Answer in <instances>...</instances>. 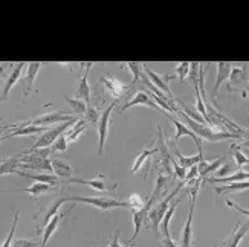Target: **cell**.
Here are the masks:
<instances>
[{"label":"cell","instance_id":"1","mask_svg":"<svg viewBox=\"0 0 249 247\" xmlns=\"http://www.w3.org/2000/svg\"><path fill=\"white\" fill-rule=\"evenodd\" d=\"M178 116L182 119V124H185L190 130L196 134L200 141H210V142H220V141H231V139H240L243 134L240 133H230V132H215L213 130V127L207 124H199L196 121H193L191 117H188L183 112H178Z\"/></svg>","mask_w":249,"mask_h":247},{"label":"cell","instance_id":"2","mask_svg":"<svg viewBox=\"0 0 249 247\" xmlns=\"http://www.w3.org/2000/svg\"><path fill=\"white\" fill-rule=\"evenodd\" d=\"M68 201H78V203H86V205H90L96 209L101 211H113L116 208H125L128 209L127 201H121L118 198H112V197H66Z\"/></svg>","mask_w":249,"mask_h":247},{"label":"cell","instance_id":"3","mask_svg":"<svg viewBox=\"0 0 249 247\" xmlns=\"http://www.w3.org/2000/svg\"><path fill=\"white\" fill-rule=\"evenodd\" d=\"M78 119H73V121H68V122H63V124H58L57 127H51L48 128V130L43 133L38 139H37V142L32 145L29 149L32 151V149H41V148H51V145L57 141V139L66 133L69 128L77 122Z\"/></svg>","mask_w":249,"mask_h":247},{"label":"cell","instance_id":"4","mask_svg":"<svg viewBox=\"0 0 249 247\" xmlns=\"http://www.w3.org/2000/svg\"><path fill=\"white\" fill-rule=\"evenodd\" d=\"M182 185H183V183H180L179 186H176V189L173 191L168 197H165L164 200H160L155 208H150V211L147 212V218H145V220H150V223H151V229H153L156 233L160 232V231H159V224H160L162 218H164L165 212H167V209H168V206H170V201H171V200H175V197H176L178 192L180 191Z\"/></svg>","mask_w":249,"mask_h":247},{"label":"cell","instance_id":"5","mask_svg":"<svg viewBox=\"0 0 249 247\" xmlns=\"http://www.w3.org/2000/svg\"><path fill=\"white\" fill-rule=\"evenodd\" d=\"M118 101H113L109 107L101 112L100 115V121L96 124V128H98V156L101 157L104 153V147H106V141L107 136H109V127H110V116L113 113V109L116 107Z\"/></svg>","mask_w":249,"mask_h":247},{"label":"cell","instance_id":"6","mask_svg":"<svg viewBox=\"0 0 249 247\" xmlns=\"http://www.w3.org/2000/svg\"><path fill=\"white\" fill-rule=\"evenodd\" d=\"M77 119L75 116L68 115L66 112H53V113H46L40 117H36V119L28 121V122H21L23 125H36V127H45V128H51V125H58L68 121H73Z\"/></svg>","mask_w":249,"mask_h":247},{"label":"cell","instance_id":"7","mask_svg":"<svg viewBox=\"0 0 249 247\" xmlns=\"http://www.w3.org/2000/svg\"><path fill=\"white\" fill-rule=\"evenodd\" d=\"M142 70L145 72L148 81H150L151 84H153L158 90H160L162 93H164L170 101H173V102L176 101L175 95H173V92L170 90V81L173 80V78H171L173 75H160V73H156V72H153L151 69H148L147 66H144Z\"/></svg>","mask_w":249,"mask_h":247},{"label":"cell","instance_id":"8","mask_svg":"<svg viewBox=\"0 0 249 247\" xmlns=\"http://www.w3.org/2000/svg\"><path fill=\"white\" fill-rule=\"evenodd\" d=\"M41 66H43V63L40 61H31L26 64V72L23 77V101L31 95V92L34 90V82Z\"/></svg>","mask_w":249,"mask_h":247},{"label":"cell","instance_id":"9","mask_svg":"<svg viewBox=\"0 0 249 247\" xmlns=\"http://www.w3.org/2000/svg\"><path fill=\"white\" fill-rule=\"evenodd\" d=\"M248 221H237L235 228L230 233V237H226L220 244L215 247H239V244L243 241V238L248 235Z\"/></svg>","mask_w":249,"mask_h":247},{"label":"cell","instance_id":"10","mask_svg":"<svg viewBox=\"0 0 249 247\" xmlns=\"http://www.w3.org/2000/svg\"><path fill=\"white\" fill-rule=\"evenodd\" d=\"M68 183H78V185H86V186H90L92 189L98 191V192H110V191H115V188L118 186V183L115 185H109L106 181V176L100 174L96 176L95 179H90V180H83V179H68Z\"/></svg>","mask_w":249,"mask_h":247},{"label":"cell","instance_id":"11","mask_svg":"<svg viewBox=\"0 0 249 247\" xmlns=\"http://www.w3.org/2000/svg\"><path fill=\"white\" fill-rule=\"evenodd\" d=\"M164 113H165V116L168 117V119H170V121L173 122V125L176 127V134H175V139H173V142L176 144V142L179 141L180 137L187 136V137H191L193 141L197 144V147H199V151H203V148H202V141H200V139H199V137H197L196 134H194V133H193V132L190 130V128H188V127H187L185 124H182V122H180L179 119H176V117H173V116H171L170 113H167V112H164Z\"/></svg>","mask_w":249,"mask_h":247},{"label":"cell","instance_id":"12","mask_svg":"<svg viewBox=\"0 0 249 247\" xmlns=\"http://www.w3.org/2000/svg\"><path fill=\"white\" fill-rule=\"evenodd\" d=\"M66 201H68L66 197H60V198H55L53 201L49 203L48 208L45 209V212H43L41 218H40V226H37V233H41L43 228H45L46 224L51 221V218H53V217L57 215V214L60 212V208H61Z\"/></svg>","mask_w":249,"mask_h":247},{"label":"cell","instance_id":"13","mask_svg":"<svg viewBox=\"0 0 249 247\" xmlns=\"http://www.w3.org/2000/svg\"><path fill=\"white\" fill-rule=\"evenodd\" d=\"M217 73H215V80H214V85H213V98L215 101V98H217V93H219V89L220 85L228 80L230 77V72L232 69V64L228 63V61H219L217 64Z\"/></svg>","mask_w":249,"mask_h":247},{"label":"cell","instance_id":"14","mask_svg":"<svg viewBox=\"0 0 249 247\" xmlns=\"http://www.w3.org/2000/svg\"><path fill=\"white\" fill-rule=\"evenodd\" d=\"M93 66V63H88V69H86L84 75L80 78V82L75 89V95L77 98L84 101V102H90V85H89V72Z\"/></svg>","mask_w":249,"mask_h":247},{"label":"cell","instance_id":"15","mask_svg":"<svg viewBox=\"0 0 249 247\" xmlns=\"http://www.w3.org/2000/svg\"><path fill=\"white\" fill-rule=\"evenodd\" d=\"M21 153L16 154L13 157H9L6 160H3L0 164V176H6V174H14V176H20L23 177V171L20 169V164H21Z\"/></svg>","mask_w":249,"mask_h":247},{"label":"cell","instance_id":"16","mask_svg":"<svg viewBox=\"0 0 249 247\" xmlns=\"http://www.w3.org/2000/svg\"><path fill=\"white\" fill-rule=\"evenodd\" d=\"M135 105H144V107H150V109H153V110H159V112H162L159 107H158V104L156 102H153V99L150 98V95H147L145 92H138L132 99L130 101H127L124 105H123V112H125V110H128V109H132V107H135Z\"/></svg>","mask_w":249,"mask_h":247},{"label":"cell","instance_id":"17","mask_svg":"<svg viewBox=\"0 0 249 247\" xmlns=\"http://www.w3.org/2000/svg\"><path fill=\"white\" fill-rule=\"evenodd\" d=\"M26 66V63H17L16 66L11 70V73L8 75V78L5 81V85H3V93H2V99H8L9 96V92L13 90L14 85L18 82L20 77H21V72H23V67Z\"/></svg>","mask_w":249,"mask_h":247},{"label":"cell","instance_id":"18","mask_svg":"<svg viewBox=\"0 0 249 247\" xmlns=\"http://www.w3.org/2000/svg\"><path fill=\"white\" fill-rule=\"evenodd\" d=\"M100 81L106 87V90L110 92V95L115 98V101H120V98L124 95V92L127 89L125 85L118 78H115V77H103Z\"/></svg>","mask_w":249,"mask_h":247},{"label":"cell","instance_id":"19","mask_svg":"<svg viewBox=\"0 0 249 247\" xmlns=\"http://www.w3.org/2000/svg\"><path fill=\"white\" fill-rule=\"evenodd\" d=\"M66 217V214H61V212H58L55 217L53 218H51V221L46 224L45 228H43V231H41V235H43V240H41V244H40V247H46V244L49 243V240L52 238V235H53V232H55L57 229H58V226H60V223H61V220Z\"/></svg>","mask_w":249,"mask_h":247},{"label":"cell","instance_id":"20","mask_svg":"<svg viewBox=\"0 0 249 247\" xmlns=\"http://www.w3.org/2000/svg\"><path fill=\"white\" fill-rule=\"evenodd\" d=\"M180 200H182V197H178V198H175V201L170 203V206H168V209L165 212V215H164V218H162V221L159 224V231H162V233H164L165 238L170 237V221H171L173 215H175V212H176V209L179 206Z\"/></svg>","mask_w":249,"mask_h":247},{"label":"cell","instance_id":"21","mask_svg":"<svg viewBox=\"0 0 249 247\" xmlns=\"http://www.w3.org/2000/svg\"><path fill=\"white\" fill-rule=\"evenodd\" d=\"M167 183H168V176H167V174L159 173V176H158V179H156V185H155L153 194L150 196L148 201H145V206H147V208H151V206H153V203H155L156 200H160V194L165 191Z\"/></svg>","mask_w":249,"mask_h":247},{"label":"cell","instance_id":"22","mask_svg":"<svg viewBox=\"0 0 249 247\" xmlns=\"http://www.w3.org/2000/svg\"><path fill=\"white\" fill-rule=\"evenodd\" d=\"M51 165L53 176H57L58 179H71L73 169L69 164L63 162L61 159H51Z\"/></svg>","mask_w":249,"mask_h":247},{"label":"cell","instance_id":"23","mask_svg":"<svg viewBox=\"0 0 249 247\" xmlns=\"http://www.w3.org/2000/svg\"><path fill=\"white\" fill-rule=\"evenodd\" d=\"M150 211V208L144 206L142 209H139V211H132L133 212V224H135V232L133 235L130 237V240L127 241V244H132L136 237H138V233L141 232V229H142L144 226V223H145V218H147V212Z\"/></svg>","mask_w":249,"mask_h":247},{"label":"cell","instance_id":"24","mask_svg":"<svg viewBox=\"0 0 249 247\" xmlns=\"http://www.w3.org/2000/svg\"><path fill=\"white\" fill-rule=\"evenodd\" d=\"M175 154H176V157H178V160H179V165L182 166V168H185V169H190L191 166H196L197 164H199V160L200 159H203V151H199V154L197 156H183L179 149H178V147H175Z\"/></svg>","mask_w":249,"mask_h":247},{"label":"cell","instance_id":"25","mask_svg":"<svg viewBox=\"0 0 249 247\" xmlns=\"http://www.w3.org/2000/svg\"><path fill=\"white\" fill-rule=\"evenodd\" d=\"M86 130H88V122H86L84 119H78L66 133H64V136H66L68 142H75Z\"/></svg>","mask_w":249,"mask_h":247},{"label":"cell","instance_id":"26","mask_svg":"<svg viewBox=\"0 0 249 247\" xmlns=\"http://www.w3.org/2000/svg\"><path fill=\"white\" fill-rule=\"evenodd\" d=\"M248 180V171H237L234 174L226 177H211V183H235V181H246Z\"/></svg>","mask_w":249,"mask_h":247},{"label":"cell","instance_id":"27","mask_svg":"<svg viewBox=\"0 0 249 247\" xmlns=\"http://www.w3.org/2000/svg\"><path fill=\"white\" fill-rule=\"evenodd\" d=\"M53 186L48 185V183H40V181H34L29 188L26 189H20V192H25V194L31 196V197H38L41 194H46V192L52 191Z\"/></svg>","mask_w":249,"mask_h":247},{"label":"cell","instance_id":"28","mask_svg":"<svg viewBox=\"0 0 249 247\" xmlns=\"http://www.w3.org/2000/svg\"><path fill=\"white\" fill-rule=\"evenodd\" d=\"M249 186V181H235V183H230V185H220L215 186L214 191L217 194H230V192H239V191H245Z\"/></svg>","mask_w":249,"mask_h":247},{"label":"cell","instance_id":"29","mask_svg":"<svg viewBox=\"0 0 249 247\" xmlns=\"http://www.w3.org/2000/svg\"><path fill=\"white\" fill-rule=\"evenodd\" d=\"M155 151H156L155 148L153 149H142V151L139 153V156L135 159V164H133L132 169H130V174H135L136 171H139L141 168H142L148 162V159L155 154Z\"/></svg>","mask_w":249,"mask_h":247},{"label":"cell","instance_id":"30","mask_svg":"<svg viewBox=\"0 0 249 247\" xmlns=\"http://www.w3.org/2000/svg\"><path fill=\"white\" fill-rule=\"evenodd\" d=\"M23 177H28V179H32V180H36V181H40V183H48L51 186H58V177L57 176H53V174H28V173H23Z\"/></svg>","mask_w":249,"mask_h":247},{"label":"cell","instance_id":"31","mask_svg":"<svg viewBox=\"0 0 249 247\" xmlns=\"http://www.w3.org/2000/svg\"><path fill=\"white\" fill-rule=\"evenodd\" d=\"M245 73H246V69L245 67H234L231 69L230 72V77H228V90H232V85H237V84H240L242 81H245Z\"/></svg>","mask_w":249,"mask_h":247},{"label":"cell","instance_id":"32","mask_svg":"<svg viewBox=\"0 0 249 247\" xmlns=\"http://www.w3.org/2000/svg\"><path fill=\"white\" fill-rule=\"evenodd\" d=\"M64 99L66 102L72 107V110L75 112V115L78 116H84L86 115V110H88V104L84 101L78 99V98H69V96H64Z\"/></svg>","mask_w":249,"mask_h":247},{"label":"cell","instance_id":"33","mask_svg":"<svg viewBox=\"0 0 249 247\" xmlns=\"http://www.w3.org/2000/svg\"><path fill=\"white\" fill-rule=\"evenodd\" d=\"M124 66L130 72H132V75H133V84H136L141 78H142V69H144V64L142 63L128 61V63H124Z\"/></svg>","mask_w":249,"mask_h":247},{"label":"cell","instance_id":"34","mask_svg":"<svg viewBox=\"0 0 249 247\" xmlns=\"http://www.w3.org/2000/svg\"><path fill=\"white\" fill-rule=\"evenodd\" d=\"M127 205H128V209H132V211H139V209H142L145 206V200L141 197L139 194H130L127 197Z\"/></svg>","mask_w":249,"mask_h":247},{"label":"cell","instance_id":"35","mask_svg":"<svg viewBox=\"0 0 249 247\" xmlns=\"http://www.w3.org/2000/svg\"><path fill=\"white\" fill-rule=\"evenodd\" d=\"M100 115L101 113L98 112L96 107L88 105V110H86V115H84V121L88 124H92V125L96 127V124H98V121H100Z\"/></svg>","mask_w":249,"mask_h":247},{"label":"cell","instance_id":"36","mask_svg":"<svg viewBox=\"0 0 249 247\" xmlns=\"http://www.w3.org/2000/svg\"><path fill=\"white\" fill-rule=\"evenodd\" d=\"M188 73H190V63L188 61H182L178 64V67L173 70V75H178L179 77V81L180 84L185 82V78L188 77Z\"/></svg>","mask_w":249,"mask_h":247},{"label":"cell","instance_id":"37","mask_svg":"<svg viewBox=\"0 0 249 247\" xmlns=\"http://www.w3.org/2000/svg\"><path fill=\"white\" fill-rule=\"evenodd\" d=\"M18 215H20V209H17V211H16V214H14V221H13V226H11V231H9V233L6 235L5 241H3L2 244H0V247H11V246H13V240H14V232H16V228H17Z\"/></svg>","mask_w":249,"mask_h":247},{"label":"cell","instance_id":"38","mask_svg":"<svg viewBox=\"0 0 249 247\" xmlns=\"http://www.w3.org/2000/svg\"><path fill=\"white\" fill-rule=\"evenodd\" d=\"M68 145H69V142H68L66 136L61 134V136L57 139V141L51 145V151H55V153H64V151H66V149H68Z\"/></svg>","mask_w":249,"mask_h":247},{"label":"cell","instance_id":"39","mask_svg":"<svg viewBox=\"0 0 249 247\" xmlns=\"http://www.w3.org/2000/svg\"><path fill=\"white\" fill-rule=\"evenodd\" d=\"M171 171H173V177H178L180 181L185 180V176H187V169L182 168L175 159L171 160Z\"/></svg>","mask_w":249,"mask_h":247},{"label":"cell","instance_id":"40","mask_svg":"<svg viewBox=\"0 0 249 247\" xmlns=\"http://www.w3.org/2000/svg\"><path fill=\"white\" fill-rule=\"evenodd\" d=\"M232 154H234V159H235V165L237 166H243L246 165L248 166V162H249V159L246 154H243L240 149H237V148H232Z\"/></svg>","mask_w":249,"mask_h":247},{"label":"cell","instance_id":"41","mask_svg":"<svg viewBox=\"0 0 249 247\" xmlns=\"http://www.w3.org/2000/svg\"><path fill=\"white\" fill-rule=\"evenodd\" d=\"M38 243L36 240H26V238H18L16 241H13V246L11 247H37Z\"/></svg>","mask_w":249,"mask_h":247},{"label":"cell","instance_id":"42","mask_svg":"<svg viewBox=\"0 0 249 247\" xmlns=\"http://www.w3.org/2000/svg\"><path fill=\"white\" fill-rule=\"evenodd\" d=\"M231 171H232V165L231 164H223V166L220 165L217 169H215L214 176L215 177H226V176H230Z\"/></svg>","mask_w":249,"mask_h":247},{"label":"cell","instance_id":"43","mask_svg":"<svg viewBox=\"0 0 249 247\" xmlns=\"http://www.w3.org/2000/svg\"><path fill=\"white\" fill-rule=\"evenodd\" d=\"M226 205H228L230 208H234V209H237V211H239L240 214H242V215H245L246 218H248V209H243V208H240L239 205H237V203H234L231 198H228V200H226Z\"/></svg>","mask_w":249,"mask_h":247},{"label":"cell","instance_id":"44","mask_svg":"<svg viewBox=\"0 0 249 247\" xmlns=\"http://www.w3.org/2000/svg\"><path fill=\"white\" fill-rule=\"evenodd\" d=\"M120 229H116L115 231V233H113V238H112V241H110V244H109V247H124L121 243H120Z\"/></svg>","mask_w":249,"mask_h":247},{"label":"cell","instance_id":"45","mask_svg":"<svg viewBox=\"0 0 249 247\" xmlns=\"http://www.w3.org/2000/svg\"><path fill=\"white\" fill-rule=\"evenodd\" d=\"M159 247H178V244H176L175 240H171L168 237V238H164V240L159 243Z\"/></svg>","mask_w":249,"mask_h":247},{"label":"cell","instance_id":"46","mask_svg":"<svg viewBox=\"0 0 249 247\" xmlns=\"http://www.w3.org/2000/svg\"><path fill=\"white\" fill-rule=\"evenodd\" d=\"M0 101H2V96H0Z\"/></svg>","mask_w":249,"mask_h":247},{"label":"cell","instance_id":"47","mask_svg":"<svg viewBox=\"0 0 249 247\" xmlns=\"http://www.w3.org/2000/svg\"><path fill=\"white\" fill-rule=\"evenodd\" d=\"M0 192H5V191H0Z\"/></svg>","mask_w":249,"mask_h":247}]
</instances>
